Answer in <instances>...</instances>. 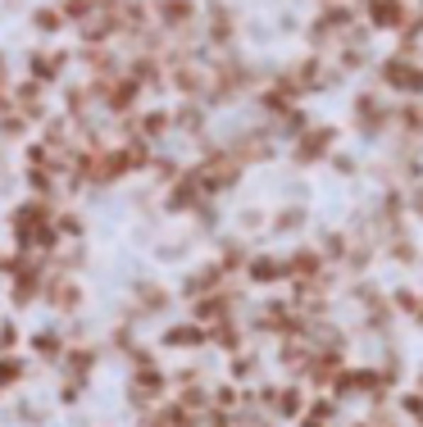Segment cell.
<instances>
[{
	"label": "cell",
	"instance_id": "5",
	"mask_svg": "<svg viewBox=\"0 0 423 427\" xmlns=\"http://www.w3.org/2000/svg\"><path fill=\"white\" fill-rule=\"evenodd\" d=\"M205 341H210V332H205L201 323H173L169 332H164V346L169 350H196Z\"/></svg>",
	"mask_w": 423,
	"mask_h": 427
},
{
	"label": "cell",
	"instance_id": "1",
	"mask_svg": "<svg viewBox=\"0 0 423 427\" xmlns=\"http://www.w3.org/2000/svg\"><path fill=\"white\" fill-rule=\"evenodd\" d=\"M191 178L201 182V191H205V195H214V191L237 187V178H242V164L232 159V150H223V155H210V159L201 164V169H191Z\"/></svg>",
	"mask_w": 423,
	"mask_h": 427
},
{
	"label": "cell",
	"instance_id": "9",
	"mask_svg": "<svg viewBox=\"0 0 423 427\" xmlns=\"http://www.w3.org/2000/svg\"><path fill=\"white\" fill-rule=\"evenodd\" d=\"M273 227L278 232H296V227H305V210H282L273 218Z\"/></svg>",
	"mask_w": 423,
	"mask_h": 427
},
{
	"label": "cell",
	"instance_id": "8",
	"mask_svg": "<svg viewBox=\"0 0 423 427\" xmlns=\"http://www.w3.org/2000/svg\"><path fill=\"white\" fill-rule=\"evenodd\" d=\"M387 255L400 259V264H414V259H419V250H414V241H410V237L392 232V241H387Z\"/></svg>",
	"mask_w": 423,
	"mask_h": 427
},
{
	"label": "cell",
	"instance_id": "4",
	"mask_svg": "<svg viewBox=\"0 0 423 427\" xmlns=\"http://www.w3.org/2000/svg\"><path fill=\"white\" fill-rule=\"evenodd\" d=\"M332 127H314V132H305V141H296V159L300 164H314V159H323L332 150Z\"/></svg>",
	"mask_w": 423,
	"mask_h": 427
},
{
	"label": "cell",
	"instance_id": "12",
	"mask_svg": "<svg viewBox=\"0 0 423 427\" xmlns=\"http://www.w3.org/2000/svg\"><path fill=\"white\" fill-rule=\"evenodd\" d=\"M414 205H419V214H423V191H419V195H414Z\"/></svg>",
	"mask_w": 423,
	"mask_h": 427
},
{
	"label": "cell",
	"instance_id": "2",
	"mask_svg": "<svg viewBox=\"0 0 423 427\" xmlns=\"http://www.w3.org/2000/svg\"><path fill=\"white\" fill-rule=\"evenodd\" d=\"M41 300H50L60 314H69V309H78V304H82V287L69 278V273H46V287H41Z\"/></svg>",
	"mask_w": 423,
	"mask_h": 427
},
{
	"label": "cell",
	"instance_id": "3",
	"mask_svg": "<svg viewBox=\"0 0 423 427\" xmlns=\"http://www.w3.org/2000/svg\"><path fill=\"white\" fill-rule=\"evenodd\" d=\"M246 278L255 282V287H269V282H282L287 278V264L273 255H255V259H246Z\"/></svg>",
	"mask_w": 423,
	"mask_h": 427
},
{
	"label": "cell",
	"instance_id": "7",
	"mask_svg": "<svg viewBox=\"0 0 423 427\" xmlns=\"http://www.w3.org/2000/svg\"><path fill=\"white\" fill-rule=\"evenodd\" d=\"M137 304H141L146 314H164V309H169V291L155 287V282H146V287H137Z\"/></svg>",
	"mask_w": 423,
	"mask_h": 427
},
{
	"label": "cell",
	"instance_id": "6",
	"mask_svg": "<svg viewBox=\"0 0 423 427\" xmlns=\"http://www.w3.org/2000/svg\"><path fill=\"white\" fill-rule=\"evenodd\" d=\"M387 82H392V86H405V91H419V86H423V73L410 59H392V64H387Z\"/></svg>",
	"mask_w": 423,
	"mask_h": 427
},
{
	"label": "cell",
	"instance_id": "13",
	"mask_svg": "<svg viewBox=\"0 0 423 427\" xmlns=\"http://www.w3.org/2000/svg\"><path fill=\"white\" fill-rule=\"evenodd\" d=\"M419 396H423V373H419Z\"/></svg>",
	"mask_w": 423,
	"mask_h": 427
},
{
	"label": "cell",
	"instance_id": "10",
	"mask_svg": "<svg viewBox=\"0 0 423 427\" xmlns=\"http://www.w3.org/2000/svg\"><path fill=\"white\" fill-rule=\"evenodd\" d=\"M255 368H259V359H251V355H242V350H237V359H232V373H237V377H251Z\"/></svg>",
	"mask_w": 423,
	"mask_h": 427
},
{
	"label": "cell",
	"instance_id": "11",
	"mask_svg": "<svg viewBox=\"0 0 423 427\" xmlns=\"http://www.w3.org/2000/svg\"><path fill=\"white\" fill-rule=\"evenodd\" d=\"M37 23L46 28V32H55V23H60V14H37Z\"/></svg>",
	"mask_w": 423,
	"mask_h": 427
}]
</instances>
